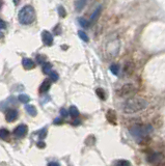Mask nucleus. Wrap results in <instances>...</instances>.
Segmentation results:
<instances>
[{
    "label": "nucleus",
    "mask_w": 165,
    "mask_h": 166,
    "mask_svg": "<svg viewBox=\"0 0 165 166\" xmlns=\"http://www.w3.org/2000/svg\"><path fill=\"white\" fill-rule=\"evenodd\" d=\"M149 106V102L143 98H130L125 101L122 104V111L127 114H133V113L139 112L144 110Z\"/></svg>",
    "instance_id": "f257e3e1"
},
{
    "label": "nucleus",
    "mask_w": 165,
    "mask_h": 166,
    "mask_svg": "<svg viewBox=\"0 0 165 166\" xmlns=\"http://www.w3.org/2000/svg\"><path fill=\"white\" fill-rule=\"evenodd\" d=\"M37 14L32 5H24L18 12V20L22 25H30L35 21Z\"/></svg>",
    "instance_id": "f03ea898"
},
{
    "label": "nucleus",
    "mask_w": 165,
    "mask_h": 166,
    "mask_svg": "<svg viewBox=\"0 0 165 166\" xmlns=\"http://www.w3.org/2000/svg\"><path fill=\"white\" fill-rule=\"evenodd\" d=\"M152 130H153V128L150 125H147V126L136 125V126H132V127L129 129V132H130L132 137L134 138L136 141L142 142L143 140L147 138V136L152 132Z\"/></svg>",
    "instance_id": "7ed1b4c3"
},
{
    "label": "nucleus",
    "mask_w": 165,
    "mask_h": 166,
    "mask_svg": "<svg viewBox=\"0 0 165 166\" xmlns=\"http://www.w3.org/2000/svg\"><path fill=\"white\" fill-rule=\"evenodd\" d=\"M136 88L133 84L131 83H126L117 90V94L120 97H127V96H130V94H134Z\"/></svg>",
    "instance_id": "20e7f679"
},
{
    "label": "nucleus",
    "mask_w": 165,
    "mask_h": 166,
    "mask_svg": "<svg viewBox=\"0 0 165 166\" xmlns=\"http://www.w3.org/2000/svg\"><path fill=\"white\" fill-rule=\"evenodd\" d=\"M42 41H43L44 45L46 46H52L53 45V35L51 32L48 30H44L42 32Z\"/></svg>",
    "instance_id": "39448f33"
},
{
    "label": "nucleus",
    "mask_w": 165,
    "mask_h": 166,
    "mask_svg": "<svg viewBox=\"0 0 165 166\" xmlns=\"http://www.w3.org/2000/svg\"><path fill=\"white\" fill-rule=\"evenodd\" d=\"M163 155L161 154V153H152V154H150L149 156H147V161L151 163H157L159 162V161H161L162 159H163Z\"/></svg>",
    "instance_id": "423d86ee"
},
{
    "label": "nucleus",
    "mask_w": 165,
    "mask_h": 166,
    "mask_svg": "<svg viewBox=\"0 0 165 166\" xmlns=\"http://www.w3.org/2000/svg\"><path fill=\"white\" fill-rule=\"evenodd\" d=\"M27 133V126L20 125L14 130V134L17 137H24Z\"/></svg>",
    "instance_id": "0eeeda50"
},
{
    "label": "nucleus",
    "mask_w": 165,
    "mask_h": 166,
    "mask_svg": "<svg viewBox=\"0 0 165 166\" xmlns=\"http://www.w3.org/2000/svg\"><path fill=\"white\" fill-rule=\"evenodd\" d=\"M134 70H135V66L132 61L126 62V64L124 66V69H122L124 74L126 75V76H130V75H132L133 72H134Z\"/></svg>",
    "instance_id": "6e6552de"
},
{
    "label": "nucleus",
    "mask_w": 165,
    "mask_h": 166,
    "mask_svg": "<svg viewBox=\"0 0 165 166\" xmlns=\"http://www.w3.org/2000/svg\"><path fill=\"white\" fill-rule=\"evenodd\" d=\"M17 117H18V111L15 110V109H10L5 114V118L8 123L15 121L17 119Z\"/></svg>",
    "instance_id": "1a4fd4ad"
},
{
    "label": "nucleus",
    "mask_w": 165,
    "mask_h": 166,
    "mask_svg": "<svg viewBox=\"0 0 165 166\" xmlns=\"http://www.w3.org/2000/svg\"><path fill=\"white\" fill-rule=\"evenodd\" d=\"M101 12H102V5L98 6V7L95 10V12L92 14V17H90V20H89L90 24H94V23H96L97 21H98V19H99V17H100Z\"/></svg>",
    "instance_id": "9d476101"
},
{
    "label": "nucleus",
    "mask_w": 165,
    "mask_h": 166,
    "mask_svg": "<svg viewBox=\"0 0 165 166\" xmlns=\"http://www.w3.org/2000/svg\"><path fill=\"white\" fill-rule=\"evenodd\" d=\"M106 118L112 125H116V113L115 111H113L112 109H109L106 113Z\"/></svg>",
    "instance_id": "9b49d317"
},
{
    "label": "nucleus",
    "mask_w": 165,
    "mask_h": 166,
    "mask_svg": "<svg viewBox=\"0 0 165 166\" xmlns=\"http://www.w3.org/2000/svg\"><path fill=\"white\" fill-rule=\"evenodd\" d=\"M22 66L24 67V69H26V70H32V69H34L35 64L33 62L32 59H30V58H23Z\"/></svg>",
    "instance_id": "f8f14e48"
},
{
    "label": "nucleus",
    "mask_w": 165,
    "mask_h": 166,
    "mask_svg": "<svg viewBox=\"0 0 165 166\" xmlns=\"http://www.w3.org/2000/svg\"><path fill=\"white\" fill-rule=\"evenodd\" d=\"M50 87H51V80L46 79V80L42 83V85L40 86V92H41V94H45V92H47L48 90L50 89Z\"/></svg>",
    "instance_id": "ddd939ff"
},
{
    "label": "nucleus",
    "mask_w": 165,
    "mask_h": 166,
    "mask_svg": "<svg viewBox=\"0 0 165 166\" xmlns=\"http://www.w3.org/2000/svg\"><path fill=\"white\" fill-rule=\"evenodd\" d=\"M69 114L71 115L73 118H77V117L79 116V111H78L77 107H75V106H71V107H70Z\"/></svg>",
    "instance_id": "4468645a"
},
{
    "label": "nucleus",
    "mask_w": 165,
    "mask_h": 166,
    "mask_svg": "<svg viewBox=\"0 0 165 166\" xmlns=\"http://www.w3.org/2000/svg\"><path fill=\"white\" fill-rule=\"evenodd\" d=\"M25 110H26L27 113H29L31 116L37 115V108H35L33 105H26V106H25Z\"/></svg>",
    "instance_id": "2eb2a0df"
},
{
    "label": "nucleus",
    "mask_w": 165,
    "mask_h": 166,
    "mask_svg": "<svg viewBox=\"0 0 165 166\" xmlns=\"http://www.w3.org/2000/svg\"><path fill=\"white\" fill-rule=\"evenodd\" d=\"M52 72V64L50 62H45L43 64V73L46 75H49Z\"/></svg>",
    "instance_id": "dca6fc26"
},
{
    "label": "nucleus",
    "mask_w": 165,
    "mask_h": 166,
    "mask_svg": "<svg viewBox=\"0 0 165 166\" xmlns=\"http://www.w3.org/2000/svg\"><path fill=\"white\" fill-rule=\"evenodd\" d=\"M86 2H87V0H78V1L76 2V5H75L76 10H77V12H80V10H83V7L85 6Z\"/></svg>",
    "instance_id": "f3484780"
},
{
    "label": "nucleus",
    "mask_w": 165,
    "mask_h": 166,
    "mask_svg": "<svg viewBox=\"0 0 165 166\" xmlns=\"http://www.w3.org/2000/svg\"><path fill=\"white\" fill-rule=\"evenodd\" d=\"M78 23L80 24V26H82L83 28H88V27L90 26V23L89 21H87L85 18H79L78 19Z\"/></svg>",
    "instance_id": "a211bd4d"
},
{
    "label": "nucleus",
    "mask_w": 165,
    "mask_h": 166,
    "mask_svg": "<svg viewBox=\"0 0 165 166\" xmlns=\"http://www.w3.org/2000/svg\"><path fill=\"white\" fill-rule=\"evenodd\" d=\"M8 136H10V131L6 129H1L0 130V139L2 140H6L8 138Z\"/></svg>",
    "instance_id": "6ab92c4d"
},
{
    "label": "nucleus",
    "mask_w": 165,
    "mask_h": 166,
    "mask_svg": "<svg viewBox=\"0 0 165 166\" xmlns=\"http://www.w3.org/2000/svg\"><path fill=\"white\" fill-rule=\"evenodd\" d=\"M110 71H111V73L113 75H115V76H117L118 73H120V66L116 64H113L110 66Z\"/></svg>",
    "instance_id": "aec40b11"
},
{
    "label": "nucleus",
    "mask_w": 165,
    "mask_h": 166,
    "mask_svg": "<svg viewBox=\"0 0 165 166\" xmlns=\"http://www.w3.org/2000/svg\"><path fill=\"white\" fill-rule=\"evenodd\" d=\"M78 35H79L80 39H81L83 42H85V43H87V42L89 41V39H88V35L86 34V33L84 32V31L79 30V31H78Z\"/></svg>",
    "instance_id": "412c9836"
},
{
    "label": "nucleus",
    "mask_w": 165,
    "mask_h": 166,
    "mask_svg": "<svg viewBox=\"0 0 165 166\" xmlns=\"http://www.w3.org/2000/svg\"><path fill=\"white\" fill-rule=\"evenodd\" d=\"M18 100L20 101L21 103H24V104H26V103H28L29 101H30V98H29L27 94H20V96L18 97Z\"/></svg>",
    "instance_id": "4be33fe9"
},
{
    "label": "nucleus",
    "mask_w": 165,
    "mask_h": 166,
    "mask_svg": "<svg viewBox=\"0 0 165 166\" xmlns=\"http://www.w3.org/2000/svg\"><path fill=\"white\" fill-rule=\"evenodd\" d=\"M96 94L101 100H105L106 99V96H105V91L102 89V88H97L96 89Z\"/></svg>",
    "instance_id": "5701e85b"
},
{
    "label": "nucleus",
    "mask_w": 165,
    "mask_h": 166,
    "mask_svg": "<svg viewBox=\"0 0 165 166\" xmlns=\"http://www.w3.org/2000/svg\"><path fill=\"white\" fill-rule=\"evenodd\" d=\"M114 166H131V163L129 162L128 160H118L115 162V164H114Z\"/></svg>",
    "instance_id": "b1692460"
},
{
    "label": "nucleus",
    "mask_w": 165,
    "mask_h": 166,
    "mask_svg": "<svg viewBox=\"0 0 165 166\" xmlns=\"http://www.w3.org/2000/svg\"><path fill=\"white\" fill-rule=\"evenodd\" d=\"M58 10L59 17H61V18H65L67 16V12H65V8L63 6H58V10Z\"/></svg>",
    "instance_id": "393cba45"
},
{
    "label": "nucleus",
    "mask_w": 165,
    "mask_h": 166,
    "mask_svg": "<svg viewBox=\"0 0 165 166\" xmlns=\"http://www.w3.org/2000/svg\"><path fill=\"white\" fill-rule=\"evenodd\" d=\"M49 76H50V79H51L52 81H57V80H58V74H57L56 72H53V71H52V72L49 74Z\"/></svg>",
    "instance_id": "a878e982"
},
{
    "label": "nucleus",
    "mask_w": 165,
    "mask_h": 166,
    "mask_svg": "<svg viewBox=\"0 0 165 166\" xmlns=\"http://www.w3.org/2000/svg\"><path fill=\"white\" fill-rule=\"evenodd\" d=\"M37 62H39V64H44V62H45V60H46V57L44 55H37Z\"/></svg>",
    "instance_id": "bb28decb"
},
{
    "label": "nucleus",
    "mask_w": 165,
    "mask_h": 166,
    "mask_svg": "<svg viewBox=\"0 0 165 166\" xmlns=\"http://www.w3.org/2000/svg\"><path fill=\"white\" fill-rule=\"evenodd\" d=\"M60 114H61V116H63V117H67V115H69V111H67V109L62 108V109H60Z\"/></svg>",
    "instance_id": "cd10ccee"
},
{
    "label": "nucleus",
    "mask_w": 165,
    "mask_h": 166,
    "mask_svg": "<svg viewBox=\"0 0 165 166\" xmlns=\"http://www.w3.org/2000/svg\"><path fill=\"white\" fill-rule=\"evenodd\" d=\"M53 31H54V33L55 34H60V32H61V29H60V25L59 24H57L56 25V27L53 29Z\"/></svg>",
    "instance_id": "c85d7f7f"
},
{
    "label": "nucleus",
    "mask_w": 165,
    "mask_h": 166,
    "mask_svg": "<svg viewBox=\"0 0 165 166\" xmlns=\"http://www.w3.org/2000/svg\"><path fill=\"white\" fill-rule=\"evenodd\" d=\"M46 134H47V130L46 129H44V130H42L41 132H40V138H41V139H43V138H45L46 137Z\"/></svg>",
    "instance_id": "c756f323"
},
{
    "label": "nucleus",
    "mask_w": 165,
    "mask_h": 166,
    "mask_svg": "<svg viewBox=\"0 0 165 166\" xmlns=\"http://www.w3.org/2000/svg\"><path fill=\"white\" fill-rule=\"evenodd\" d=\"M5 28H6V23L0 19V29H5Z\"/></svg>",
    "instance_id": "7c9ffc66"
},
{
    "label": "nucleus",
    "mask_w": 165,
    "mask_h": 166,
    "mask_svg": "<svg viewBox=\"0 0 165 166\" xmlns=\"http://www.w3.org/2000/svg\"><path fill=\"white\" fill-rule=\"evenodd\" d=\"M37 148H44L46 146V144H45V142L44 141H39L37 143Z\"/></svg>",
    "instance_id": "2f4dec72"
},
{
    "label": "nucleus",
    "mask_w": 165,
    "mask_h": 166,
    "mask_svg": "<svg viewBox=\"0 0 165 166\" xmlns=\"http://www.w3.org/2000/svg\"><path fill=\"white\" fill-rule=\"evenodd\" d=\"M54 124H56V125H59V124H62V118H56L54 119Z\"/></svg>",
    "instance_id": "473e14b6"
},
{
    "label": "nucleus",
    "mask_w": 165,
    "mask_h": 166,
    "mask_svg": "<svg viewBox=\"0 0 165 166\" xmlns=\"http://www.w3.org/2000/svg\"><path fill=\"white\" fill-rule=\"evenodd\" d=\"M48 166H60V164L57 162H50L49 164H48Z\"/></svg>",
    "instance_id": "72a5a7b5"
},
{
    "label": "nucleus",
    "mask_w": 165,
    "mask_h": 166,
    "mask_svg": "<svg viewBox=\"0 0 165 166\" xmlns=\"http://www.w3.org/2000/svg\"><path fill=\"white\" fill-rule=\"evenodd\" d=\"M12 2H14L15 5H19V3H20V0H12Z\"/></svg>",
    "instance_id": "f704fd0d"
},
{
    "label": "nucleus",
    "mask_w": 165,
    "mask_h": 166,
    "mask_svg": "<svg viewBox=\"0 0 165 166\" xmlns=\"http://www.w3.org/2000/svg\"><path fill=\"white\" fill-rule=\"evenodd\" d=\"M79 124H80V121H78V119H76V121H74V123H73V125H79Z\"/></svg>",
    "instance_id": "c9c22d12"
},
{
    "label": "nucleus",
    "mask_w": 165,
    "mask_h": 166,
    "mask_svg": "<svg viewBox=\"0 0 165 166\" xmlns=\"http://www.w3.org/2000/svg\"><path fill=\"white\" fill-rule=\"evenodd\" d=\"M2 37H3V33H2L1 31H0V39H1Z\"/></svg>",
    "instance_id": "e433bc0d"
},
{
    "label": "nucleus",
    "mask_w": 165,
    "mask_h": 166,
    "mask_svg": "<svg viewBox=\"0 0 165 166\" xmlns=\"http://www.w3.org/2000/svg\"><path fill=\"white\" fill-rule=\"evenodd\" d=\"M2 7V0H0V8Z\"/></svg>",
    "instance_id": "4c0bfd02"
}]
</instances>
